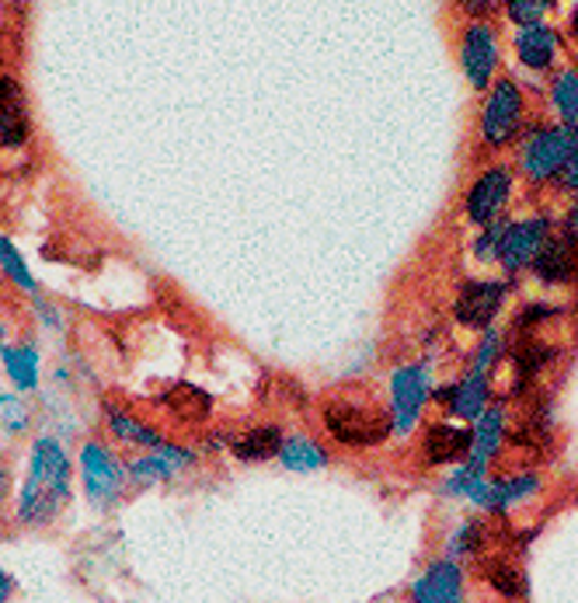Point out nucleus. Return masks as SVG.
Wrapping results in <instances>:
<instances>
[{
  "instance_id": "ea45409f",
  "label": "nucleus",
  "mask_w": 578,
  "mask_h": 603,
  "mask_svg": "<svg viewBox=\"0 0 578 603\" xmlns=\"http://www.w3.org/2000/svg\"><path fill=\"white\" fill-rule=\"evenodd\" d=\"M568 29H571V35L578 38V4H575V11H571V18H568Z\"/></svg>"
},
{
  "instance_id": "f257e3e1",
  "label": "nucleus",
  "mask_w": 578,
  "mask_h": 603,
  "mask_svg": "<svg viewBox=\"0 0 578 603\" xmlns=\"http://www.w3.org/2000/svg\"><path fill=\"white\" fill-rule=\"evenodd\" d=\"M73 499V460L56 436L43 433L29 446L25 475L14 496V520L22 527L43 531L59 520Z\"/></svg>"
},
{
  "instance_id": "7c9ffc66",
  "label": "nucleus",
  "mask_w": 578,
  "mask_h": 603,
  "mask_svg": "<svg viewBox=\"0 0 578 603\" xmlns=\"http://www.w3.org/2000/svg\"><path fill=\"white\" fill-rule=\"evenodd\" d=\"M32 315H35L38 328H46V332H64V315H59V307L53 300H46L43 294L32 297Z\"/></svg>"
},
{
  "instance_id": "e433bc0d",
  "label": "nucleus",
  "mask_w": 578,
  "mask_h": 603,
  "mask_svg": "<svg viewBox=\"0 0 578 603\" xmlns=\"http://www.w3.org/2000/svg\"><path fill=\"white\" fill-rule=\"evenodd\" d=\"M14 596V576L0 569V603H8Z\"/></svg>"
},
{
  "instance_id": "c756f323",
  "label": "nucleus",
  "mask_w": 578,
  "mask_h": 603,
  "mask_svg": "<svg viewBox=\"0 0 578 603\" xmlns=\"http://www.w3.org/2000/svg\"><path fill=\"white\" fill-rule=\"evenodd\" d=\"M557 0H506V14L509 22H515L520 29H530V25H544V18L554 11Z\"/></svg>"
},
{
  "instance_id": "1a4fd4ad",
  "label": "nucleus",
  "mask_w": 578,
  "mask_h": 603,
  "mask_svg": "<svg viewBox=\"0 0 578 603\" xmlns=\"http://www.w3.org/2000/svg\"><path fill=\"white\" fill-rule=\"evenodd\" d=\"M192 451L182 443H165V446H157V451H147V454H139L126 464V471H129V485H139V489H147V485H157V481H168L174 478L178 471H185L189 464H192Z\"/></svg>"
},
{
  "instance_id": "a19ab883",
  "label": "nucleus",
  "mask_w": 578,
  "mask_h": 603,
  "mask_svg": "<svg viewBox=\"0 0 578 603\" xmlns=\"http://www.w3.org/2000/svg\"><path fill=\"white\" fill-rule=\"evenodd\" d=\"M0 345H8V321L0 315Z\"/></svg>"
},
{
  "instance_id": "58836bf2",
  "label": "nucleus",
  "mask_w": 578,
  "mask_h": 603,
  "mask_svg": "<svg viewBox=\"0 0 578 603\" xmlns=\"http://www.w3.org/2000/svg\"><path fill=\"white\" fill-rule=\"evenodd\" d=\"M568 235L571 238H578V203L571 206V213H568Z\"/></svg>"
},
{
  "instance_id": "20e7f679",
  "label": "nucleus",
  "mask_w": 578,
  "mask_h": 603,
  "mask_svg": "<svg viewBox=\"0 0 578 603\" xmlns=\"http://www.w3.org/2000/svg\"><path fill=\"white\" fill-rule=\"evenodd\" d=\"M578 150V126H547L526 136L520 164L526 171V179L533 182H547V179H562V171Z\"/></svg>"
},
{
  "instance_id": "393cba45",
  "label": "nucleus",
  "mask_w": 578,
  "mask_h": 603,
  "mask_svg": "<svg viewBox=\"0 0 578 603\" xmlns=\"http://www.w3.org/2000/svg\"><path fill=\"white\" fill-rule=\"evenodd\" d=\"M279 460H283L286 471H301V475H307V471L325 468V464H328V454H325L314 440H307V436H290V440L283 443V454H279Z\"/></svg>"
},
{
  "instance_id": "a878e982",
  "label": "nucleus",
  "mask_w": 578,
  "mask_h": 603,
  "mask_svg": "<svg viewBox=\"0 0 578 603\" xmlns=\"http://www.w3.org/2000/svg\"><path fill=\"white\" fill-rule=\"evenodd\" d=\"M0 433L29 436L32 433V405L22 391H0Z\"/></svg>"
},
{
  "instance_id": "473e14b6",
  "label": "nucleus",
  "mask_w": 578,
  "mask_h": 603,
  "mask_svg": "<svg viewBox=\"0 0 578 603\" xmlns=\"http://www.w3.org/2000/svg\"><path fill=\"white\" fill-rule=\"evenodd\" d=\"M498 356H502V335L488 332L485 342H481V349H477V356H474V369H481V374H485L488 366H495Z\"/></svg>"
},
{
  "instance_id": "bb28decb",
  "label": "nucleus",
  "mask_w": 578,
  "mask_h": 603,
  "mask_svg": "<svg viewBox=\"0 0 578 603\" xmlns=\"http://www.w3.org/2000/svg\"><path fill=\"white\" fill-rule=\"evenodd\" d=\"M488 544H491V537H488V531L481 527L477 520H467V523H461V527L453 531V537H450V558L456 561V558H481L485 551H488Z\"/></svg>"
},
{
  "instance_id": "4c0bfd02",
  "label": "nucleus",
  "mask_w": 578,
  "mask_h": 603,
  "mask_svg": "<svg viewBox=\"0 0 578 603\" xmlns=\"http://www.w3.org/2000/svg\"><path fill=\"white\" fill-rule=\"evenodd\" d=\"M8 492H11V475H8V468H4V464H0V513H4Z\"/></svg>"
},
{
  "instance_id": "ddd939ff",
  "label": "nucleus",
  "mask_w": 578,
  "mask_h": 603,
  "mask_svg": "<svg viewBox=\"0 0 578 603\" xmlns=\"http://www.w3.org/2000/svg\"><path fill=\"white\" fill-rule=\"evenodd\" d=\"M477 569H481V579L502 600H512V603L526 600L530 582H526V569L520 566V558H512L509 551H485L477 558Z\"/></svg>"
},
{
  "instance_id": "6ab92c4d",
  "label": "nucleus",
  "mask_w": 578,
  "mask_h": 603,
  "mask_svg": "<svg viewBox=\"0 0 578 603\" xmlns=\"http://www.w3.org/2000/svg\"><path fill=\"white\" fill-rule=\"evenodd\" d=\"M161 405L174 419H182L189 425H199V422H206L213 416V395L203 391V387L189 384V380L168 387V391L161 395Z\"/></svg>"
},
{
  "instance_id": "cd10ccee",
  "label": "nucleus",
  "mask_w": 578,
  "mask_h": 603,
  "mask_svg": "<svg viewBox=\"0 0 578 603\" xmlns=\"http://www.w3.org/2000/svg\"><path fill=\"white\" fill-rule=\"evenodd\" d=\"M536 489H541V481L533 475H512V478H495V513L509 510L515 502H526Z\"/></svg>"
},
{
  "instance_id": "a211bd4d",
  "label": "nucleus",
  "mask_w": 578,
  "mask_h": 603,
  "mask_svg": "<svg viewBox=\"0 0 578 603\" xmlns=\"http://www.w3.org/2000/svg\"><path fill=\"white\" fill-rule=\"evenodd\" d=\"M557 49H562V38L551 25H530L515 32V56L530 70H547L557 60Z\"/></svg>"
},
{
  "instance_id": "4be33fe9",
  "label": "nucleus",
  "mask_w": 578,
  "mask_h": 603,
  "mask_svg": "<svg viewBox=\"0 0 578 603\" xmlns=\"http://www.w3.org/2000/svg\"><path fill=\"white\" fill-rule=\"evenodd\" d=\"M283 443L286 440H283V433L275 430V425H254V430L234 436L230 451H234V457L258 464V460H272V457L283 454Z\"/></svg>"
},
{
  "instance_id": "b1692460",
  "label": "nucleus",
  "mask_w": 578,
  "mask_h": 603,
  "mask_svg": "<svg viewBox=\"0 0 578 603\" xmlns=\"http://www.w3.org/2000/svg\"><path fill=\"white\" fill-rule=\"evenodd\" d=\"M0 276H4L14 289H22V294L35 297L38 294V280L32 276V269L25 262V255L18 251V244L11 238L0 235Z\"/></svg>"
},
{
  "instance_id": "f03ea898",
  "label": "nucleus",
  "mask_w": 578,
  "mask_h": 603,
  "mask_svg": "<svg viewBox=\"0 0 578 603\" xmlns=\"http://www.w3.org/2000/svg\"><path fill=\"white\" fill-rule=\"evenodd\" d=\"M325 425L342 446L366 451V446H381L394 433V412H387L363 387H349L325 405Z\"/></svg>"
},
{
  "instance_id": "423d86ee",
  "label": "nucleus",
  "mask_w": 578,
  "mask_h": 603,
  "mask_svg": "<svg viewBox=\"0 0 578 603\" xmlns=\"http://www.w3.org/2000/svg\"><path fill=\"white\" fill-rule=\"evenodd\" d=\"M429 369L418 366V363H408L401 369H394L390 377V401H394V433H411L418 416H422V408L429 401Z\"/></svg>"
},
{
  "instance_id": "5701e85b",
  "label": "nucleus",
  "mask_w": 578,
  "mask_h": 603,
  "mask_svg": "<svg viewBox=\"0 0 578 603\" xmlns=\"http://www.w3.org/2000/svg\"><path fill=\"white\" fill-rule=\"evenodd\" d=\"M533 272L541 283H565L575 276V251L568 241H547L533 259Z\"/></svg>"
},
{
  "instance_id": "f3484780",
  "label": "nucleus",
  "mask_w": 578,
  "mask_h": 603,
  "mask_svg": "<svg viewBox=\"0 0 578 603\" xmlns=\"http://www.w3.org/2000/svg\"><path fill=\"white\" fill-rule=\"evenodd\" d=\"M502 443H506V412H502V405H495L477 419L474 446H471V457L464 460V471L488 475V464L498 451H502Z\"/></svg>"
},
{
  "instance_id": "39448f33",
  "label": "nucleus",
  "mask_w": 578,
  "mask_h": 603,
  "mask_svg": "<svg viewBox=\"0 0 578 603\" xmlns=\"http://www.w3.org/2000/svg\"><path fill=\"white\" fill-rule=\"evenodd\" d=\"M523 91L512 81H498L481 109V140L488 147H506L523 123Z\"/></svg>"
},
{
  "instance_id": "c85d7f7f",
  "label": "nucleus",
  "mask_w": 578,
  "mask_h": 603,
  "mask_svg": "<svg viewBox=\"0 0 578 603\" xmlns=\"http://www.w3.org/2000/svg\"><path fill=\"white\" fill-rule=\"evenodd\" d=\"M551 102L557 112H562V120L568 126H578V70H565L562 77H557Z\"/></svg>"
},
{
  "instance_id": "f8f14e48",
  "label": "nucleus",
  "mask_w": 578,
  "mask_h": 603,
  "mask_svg": "<svg viewBox=\"0 0 578 603\" xmlns=\"http://www.w3.org/2000/svg\"><path fill=\"white\" fill-rule=\"evenodd\" d=\"M415 603H464V569L453 558H440L415 579Z\"/></svg>"
},
{
  "instance_id": "6e6552de",
  "label": "nucleus",
  "mask_w": 578,
  "mask_h": 603,
  "mask_svg": "<svg viewBox=\"0 0 578 603\" xmlns=\"http://www.w3.org/2000/svg\"><path fill=\"white\" fill-rule=\"evenodd\" d=\"M512 196V174L509 168H488L477 174V182L467 192V220L477 227H491L498 220V213L506 209Z\"/></svg>"
},
{
  "instance_id": "412c9836",
  "label": "nucleus",
  "mask_w": 578,
  "mask_h": 603,
  "mask_svg": "<svg viewBox=\"0 0 578 603\" xmlns=\"http://www.w3.org/2000/svg\"><path fill=\"white\" fill-rule=\"evenodd\" d=\"M488 412V377L474 369L471 377L450 387V416L456 419H481Z\"/></svg>"
},
{
  "instance_id": "9d476101",
  "label": "nucleus",
  "mask_w": 578,
  "mask_h": 603,
  "mask_svg": "<svg viewBox=\"0 0 578 603\" xmlns=\"http://www.w3.org/2000/svg\"><path fill=\"white\" fill-rule=\"evenodd\" d=\"M502 304H506V283L481 280V283H467L461 294H456L453 310L464 328H491Z\"/></svg>"
},
{
  "instance_id": "f704fd0d",
  "label": "nucleus",
  "mask_w": 578,
  "mask_h": 603,
  "mask_svg": "<svg viewBox=\"0 0 578 603\" xmlns=\"http://www.w3.org/2000/svg\"><path fill=\"white\" fill-rule=\"evenodd\" d=\"M562 189L578 192V150H575V158L568 161V168L562 171Z\"/></svg>"
},
{
  "instance_id": "9b49d317",
  "label": "nucleus",
  "mask_w": 578,
  "mask_h": 603,
  "mask_svg": "<svg viewBox=\"0 0 578 603\" xmlns=\"http://www.w3.org/2000/svg\"><path fill=\"white\" fill-rule=\"evenodd\" d=\"M547 241H551V224L544 217H530V220H520V224H509L498 259H502V265L509 272H520V269L533 265V259L541 255V248Z\"/></svg>"
},
{
  "instance_id": "2eb2a0df",
  "label": "nucleus",
  "mask_w": 578,
  "mask_h": 603,
  "mask_svg": "<svg viewBox=\"0 0 578 603\" xmlns=\"http://www.w3.org/2000/svg\"><path fill=\"white\" fill-rule=\"evenodd\" d=\"M0 366H4L8 384L22 395L38 391V384H43V353H38L35 342L0 345Z\"/></svg>"
},
{
  "instance_id": "0eeeda50",
  "label": "nucleus",
  "mask_w": 578,
  "mask_h": 603,
  "mask_svg": "<svg viewBox=\"0 0 578 603\" xmlns=\"http://www.w3.org/2000/svg\"><path fill=\"white\" fill-rule=\"evenodd\" d=\"M461 67L464 77L471 81V88L485 91L491 84V77L498 70V35L491 25L474 22L464 38H461Z\"/></svg>"
},
{
  "instance_id": "c9c22d12",
  "label": "nucleus",
  "mask_w": 578,
  "mask_h": 603,
  "mask_svg": "<svg viewBox=\"0 0 578 603\" xmlns=\"http://www.w3.org/2000/svg\"><path fill=\"white\" fill-rule=\"evenodd\" d=\"M498 4H506V0H464V8H467L471 14H488V11H495Z\"/></svg>"
},
{
  "instance_id": "7ed1b4c3",
  "label": "nucleus",
  "mask_w": 578,
  "mask_h": 603,
  "mask_svg": "<svg viewBox=\"0 0 578 603\" xmlns=\"http://www.w3.org/2000/svg\"><path fill=\"white\" fill-rule=\"evenodd\" d=\"M77 471H81L84 496L94 510H112L129 485L126 464L118 460V454L102 440H84L81 454H77Z\"/></svg>"
},
{
  "instance_id": "aec40b11",
  "label": "nucleus",
  "mask_w": 578,
  "mask_h": 603,
  "mask_svg": "<svg viewBox=\"0 0 578 603\" xmlns=\"http://www.w3.org/2000/svg\"><path fill=\"white\" fill-rule=\"evenodd\" d=\"M105 422H109V430L118 443L144 446V451H157V446L168 443L161 433L150 430L147 422H139L133 412H126V408H118V405H105Z\"/></svg>"
},
{
  "instance_id": "dca6fc26",
  "label": "nucleus",
  "mask_w": 578,
  "mask_h": 603,
  "mask_svg": "<svg viewBox=\"0 0 578 603\" xmlns=\"http://www.w3.org/2000/svg\"><path fill=\"white\" fill-rule=\"evenodd\" d=\"M471 446H474V433L467 425H453V422H435L429 425V433L422 440V451L426 460L443 468V464H461L471 457Z\"/></svg>"
},
{
  "instance_id": "4468645a",
  "label": "nucleus",
  "mask_w": 578,
  "mask_h": 603,
  "mask_svg": "<svg viewBox=\"0 0 578 603\" xmlns=\"http://www.w3.org/2000/svg\"><path fill=\"white\" fill-rule=\"evenodd\" d=\"M29 133L32 123L22 84L14 77H0V147H25Z\"/></svg>"
},
{
  "instance_id": "2f4dec72",
  "label": "nucleus",
  "mask_w": 578,
  "mask_h": 603,
  "mask_svg": "<svg viewBox=\"0 0 578 603\" xmlns=\"http://www.w3.org/2000/svg\"><path fill=\"white\" fill-rule=\"evenodd\" d=\"M506 230H509V224H502V220H495L485 235H481V241H477V259H498V251H502V238H506Z\"/></svg>"
},
{
  "instance_id": "72a5a7b5",
  "label": "nucleus",
  "mask_w": 578,
  "mask_h": 603,
  "mask_svg": "<svg viewBox=\"0 0 578 603\" xmlns=\"http://www.w3.org/2000/svg\"><path fill=\"white\" fill-rule=\"evenodd\" d=\"M554 315V307H547V304H533V307H526L520 318H515V328L520 332H530V328H536L544 318H551Z\"/></svg>"
}]
</instances>
